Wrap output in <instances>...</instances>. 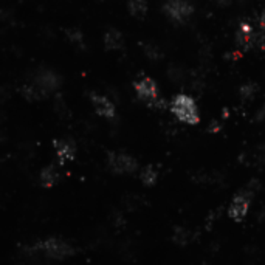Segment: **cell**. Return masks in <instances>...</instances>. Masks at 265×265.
Returning <instances> with one entry per match:
<instances>
[{
    "label": "cell",
    "instance_id": "cell-1",
    "mask_svg": "<svg viewBox=\"0 0 265 265\" xmlns=\"http://www.w3.org/2000/svg\"><path fill=\"white\" fill-rule=\"evenodd\" d=\"M172 113L186 124H197L200 121L199 107L196 101L188 95H177L171 104Z\"/></svg>",
    "mask_w": 265,
    "mask_h": 265
},
{
    "label": "cell",
    "instance_id": "cell-2",
    "mask_svg": "<svg viewBox=\"0 0 265 265\" xmlns=\"http://www.w3.org/2000/svg\"><path fill=\"white\" fill-rule=\"evenodd\" d=\"M37 251L53 259H64L71 254V247L59 239H47L43 242L36 244L33 247V253H37Z\"/></svg>",
    "mask_w": 265,
    "mask_h": 265
},
{
    "label": "cell",
    "instance_id": "cell-3",
    "mask_svg": "<svg viewBox=\"0 0 265 265\" xmlns=\"http://www.w3.org/2000/svg\"><path fill=\"white\" fill-rule=\"evenodd\" d=\"M164 11L171 19L183 22L192 14V7L185 0H167V4L164 5Z\"/></svg>",
    "mask_w": 265,
    "mask_h": 265
},
{
    "label": "cell",
    "instance_id": "cell-4",
    "mask_svg": "<svg viewBox=\"0 0 265 265\" xmlns=\"http://www.w3.org/2000/svg\"><path fill=\"white\" fill-rule=\"evenodd\" d=\"M250 202H251V199L248 196V192H240L239 196L234 197V200L231 202V205L228 208L230 217L234 219V220H242L245 215L248 214Z\"/></svg>",
    "mask_w": 265,
    "mask_h": 265
},
{
    "label": "cell",
    "instance_id": "cell-5",
    "mask_svg": "<svg viewBox=\"0 0 265 265\" xmlns=\"http://www.w3.org/2000/svg\"><path fill=\"white\" fill-rule=\"evenodd\" d=\"M135 92L143 101H148L154 104L158 101V87L151 78H143L135 84Z\"/></svg>",
    "mask_w": 265,
    "mask_h": 265
},
{
    "label": "cell",
    "instance_id": "cell-6",
    "mask_svg": "<svg viewBox=\"0 0 265 265\" xmlns=\"http://www.w3.org/2000/svg\"><path fill=\"white\" fill-rule=\"evenodd\" d=\"M110 167L118 174H130L137 169V161L127 154H112Z\"/></svg>",
    "mask_w": 265,
    "mask_h": 265
},
{
    "label": "cell",
    "instance_id": "cell-7",
    "mask_svg": "<svg viewBox=\"0 0 265 265\" xmlns=\"http://www.w3.org/2000/svg\"><path fill=\"white\" fill-rule=\"evenodd\" d=\"M92 103L95 106V110L98 112L101 116L110 118L115 115V106L110 103V100L104 98L101 95H92Z\"/></svg>",
    "mask_w": 265,
    "mask_h": 265
},
{
    "label": "cell",
    "instance_id": "cell-8",
    "mask_svg": "<svg viewBox=\"0 0 265 265\" xmlns=\"http://www.w3.org/2000/svg\"><path fill=\"white\" fill-rule=\"evenodd\" d=\"M56 154L61 161H68L75 157V144L67 140L56 141Z\"/></svg>",
    "mask_w": 265,
    "mask_h": 265
},
{
    "label": "cell",
    "instance_id": "cell-9",
    "mask_svg": "<svg viewBox=\"0 0 265 265\" xmlns=\"http://www.w3.org/2000/svg\"><path fill=\"white\" fill-rule=\"evenodd\" d=\"M58 180H59V172H58L56 167H53V166L45 167V169L40 172V183L43 186H47V188L53 186Z\"/></svg>",
    "mask_w": 265,
    "mask_h": 265
},
{
    "label": "cell",
    "instance_id": "cell-10",
    "mask_svg": "<svg viewBox=\"0 0 265 265\" xmlns=\"http://www.w3.org/2000/svg\"><path fill=\"white\" fill-rule=\"evenodd\" d=\"M37 89L39 90H45V92H48V90H52V89H55V85H56V78H55V75L53 73H47L45 75H40L39 78H37Z\"/></svg>",
    "mask_w": 265,
    "mask_h": 265
},
{
    "label": "cell",
    "instance_id": "cell-11",
    "mask_svg": "<svg viewBox=\"0 0 265 265\" xmlns=\"http://www.w3.org/2000/svg\"><path fill=\"white\" fill-rule=\"evenodd\" d=\"M129 11L135 17H143L148 11L146 0H129Z\"/></svg>",
    "mask_w": 265,
    "mask_h": 265
},
{
    "label": "cell",
    "instance_id": "cell-12",
    "mask_svg": "<svg viewBox=\"0 0 265 265\" xmlns=\"http://www.w3.org/2000/svg\"><path fill=\"white\" fill-rule=\"evenodd\" d=\"M104 42H106L107 48H110V50H115V48H119L123 45V37H121V34H119L118 31L112 30V31H109L106 34Z\"/></svg>",
    "mask_w": 265,
    "mask_h": 265
},
{
    "label": "cell",
    "instance_id": "cell-13",
    "mask_svg": "<svg viewBox=\"0 0 265 265\" xmlns=\"http://www.w3.org/2000/svg\"><path fill=\"white\" fill-rule=\"evenodd\" d=\"M140 179H141V182L144 183V185H154L155 182H157V179H158V172H157V169L155 167H152V166H146L144 169L141 171V174H140Z\"/></svg>",
    "mask_w": 265,
    "mask_h": 265
},
{
    "label": "cell",
    "instance_id": "cell-14",
    "mask_svg": "<svg viewBox=\"0 0 265 265\" xmlns=\"http://www.w3.org/2000/svg\"><path fill=\"white\" fill-rule=\"evenodd\" d=\"M260 25H262V28L265 30V13H263L262 17H260Z\"/></svg>",
    "mask_w": 265,
    "mask_h": 265
}]
</instances>
